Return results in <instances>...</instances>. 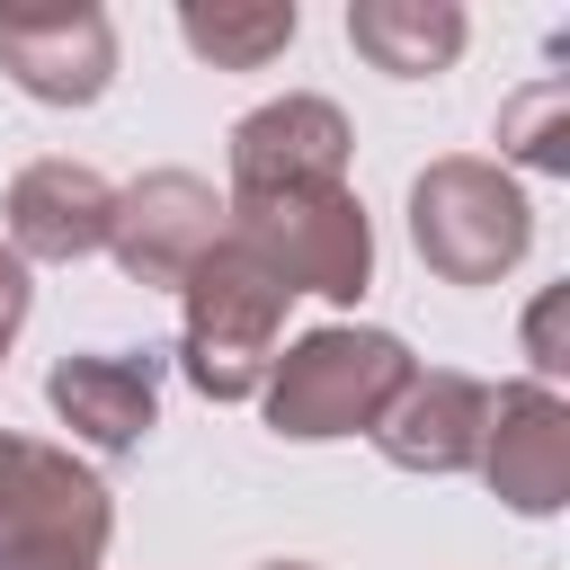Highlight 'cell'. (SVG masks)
<instances>
[{
	"label": "cell",
	"mask_w": 570,
	"mask_h": 570,
	"mask_svg": "<svg viewBox=\"0 0 570 570\" xmlns=\"http://www.w3.org/2000/svg\"><path fill=\"white\" fill-rule=\"evenodd\" d=\"M410 347L392 330H356V321H330V330H303L276 365H267V428L285 445H330V436H374V419L401 401L410 383Z\"/></svg>",
	"instance_id": "6da1fadb"
},
{
	"label": "cell",
	"mask_w": 570,
	"mask_h": 570,
	"mask_svg": "<svg viewBox=\"0 0 570 570\" xmlns=\"http://www.w3.org/2000/svg\"><path fill=\"white\" fill-rule=\"evenodd\" d=\"M285 285L223 232L196 276L178 285V374L205 392V401H249L276 365V338H285Z\"/></svg>",
	"instance_id": "7a4b0ae2"
},
{
	"label": "cell",
	"mask_w": 570,
	"mask_h": 570,
	"mask_svg": "<svg viewBox=\"0 0 570 570\" xmlns=\"http://www.w3.org/2000/svg\"><path fill=\"white\" fill-rule=\"evenodd\" d=\"M223 232L285 285L321 303H356L374 285V223L347 178L330 187H267V196H223Z\"/></svg>",
	"instance_id": "3957f363"
},
{
	"label": "cell",
	"mask_w": 570,
	"mask_h": 570,
	"mask_svg": "<svg viewBox=\"0 0 570 570\" xmlns=\"http://www.w3.org/2000/svg\"><path fill=\"white\" fill-rule=\"evenodd\" d=\"M534 240V205L499 160L445 151L410 178V249L445 285H499Z\"/></svg>",
	"instance_id": "277c9868"
},
{
	"label": "cell",
	"mask_w": 570,
	"mask_h": 570,
	"mask_svg": "<svg viewBox=\"0 0 570 570\" xmlns=\"http://www.w3.org/2000/svg\"><path fill=\"white\" fill-rule=\"evenodd\" d=\"M0 71L36 107H89L116 80V27L89 0H9L0 9Z\"/></svg>",
	"instance_id": "5b68a950"
},
{
	"label": "cell",
	"mask_w": 570,
	"mask_h": 570,
	"mask_svg": "<svg viewBox=\"0 0 570 570\" xmlns=\"http://www.w3.org/2000/svg\"><path fill=\"white\" fill-rule=\"evenodd\" d=\"M116 534V499L89 463H71V445H36L0 428V552L27 543H89L107 552Z\"/></svg>",
	"instance_id": "8992f818"
},
{
	"label": "cell",
	"mask_w": 570,
	"mask_h": 570,
	"mask_svg": "<svg viewBox=\"0 0 570 570\" xmlns=\"http://www.w3.org/2000/svg\"><path fill=\"white\" fill-rule=\"evenodd\" d=\"M214 240H223V196H214V178H196V169H151V178H134V187H116L107 249H116V267H125L134 285L178 294Z\"/></svg>",
	"instance_id": "52a82bcc"
},
{
	"label": "cell",
	"mask_w": 570,
	"mask_h": 570,
	"mask_svg": "<svg viewBox=\"0 0 570 570\" xmlns=\"http://www.w3.org/2000/svg\"><path fill=\"white\" fill-rule=\"evenodd\" d=\"M472 472L499 490V508L552 517V508L570 499V401H561L552 383H499Z\"/></svg>",
	"instance_id": "ba28073f"
},
{
	"label": "cell",
	"mask_w": 570,
	"mask_h": 570,
	"mask_svg": "<svg viewBox=\"0 0 570 570\" xmlns=\"http://www.w3.org/2000/svg\"><path fill=\"white\" fill-rule=\"evenodd\" d=\"M347 151H356L347 116L330 98H312V89H285V98H267V107H249L232 125L223 160H232V196H267V187H330V178H347Z\"/></svg>",
	"instance_id": "9c48e42d"
},
{
	"label": "cell",
	"mask_w": 570,
	"mask_h": 570,
	"mask_svg": "<svg viewBox=\"0 0 570 570\" xmlns=\"http://www.w3.org/2000/svg\"><path fill=\"white\" fill-rule=\"evenodd\" d=\"M45 401L80 445L134 454L160 428V356L151 347H71V356H53Z\"/></svg>",
	"instance_id": "30bf717a"
},
{
	"label": "cell",
	"mask_w": 570,
	"mask_h": 570,
	"mask_svg": "<svg viewBox=\"0 0 570 570\" xmlns=\"http://www.w3.org/2000/svg\"><path fill=\"white\" fill-rule=\"evenodd\" d=\"M481 428H490V383L436 365V374H410V383H401V401L374 419V445H383L392 472L454 481V472L481 463Z\"/></svg>",
	"instance_id": "8fae6325"
},
{
	"label": "cell",
	"mask_w": 570,
	"mask_h": 570,
	"mask_svg": "<svg viewBox=\"0 0 570 570\" xmlns=\"http://www.w3.org/2000/svg\"><path fill=\"white\" fill-rule=\"evenodd\" d=\"M0 223H9V249L18 258H45V267H71L89 249H107V223H116V187L89 169V160H27L0 196Z\"/></svg>",
	"instance_id": "7c38bea8"
},
{
	"label": "cell",
	"mask_w": 570,
	"mask_h": 570,
	"mask_svg": "<svg viewBox=\"0 0 570 570\" xmlns=\"http://www.w3.org/2000/svg\"><path fill=\"white\" fill-rule=\"evenodd\" d=\"M463 9L454 0H356L347 9V45L374 62V71H392V80H428V71H445L454 53H463Z\"/></svg>",
	"instance_id": "4fadbf2b"
},
{
	"label": "cell",
	"mask_w": 570,
	"mask_h": 570,
	"mask_svg": "<svg viewBox=\"0 0 570 570\" xmlns=\"http://www.w3.org/2000/svg\"><path fill=\"white\" fill-rule=\"evenodd\" d=\"M294 0H187L178 9V36H187V53L196 62H214V71H267L285 45H294Z\"/></svg>",
	"instance_id": "5bb4252c"
},
{
	"label": "cell",
	"mask_w": 570,
	"mask_h": 570,
	"mask_svg": "<svg viewBox=\"0 0 570 570\" xmlns=\"http://www.w3.org/2000/svg\"><path fill=\"white\" fill-rule=\"evenodd\" d=\"M499 160L543 169V178H570V80H561V71L525 80V89L499 107Z\"/></svg>",
	"instance_id": "9a60e30c"
},
{
	"label": "cell",
	"mask_w": 570,
	"mask_h": 570,
	"mask_svg": "<svg viewBox=\"0 0 570 570\" xmlns=\"http://www.w3.org/2000/svg\"><path fill=\"white\" fill-rule=\"evenodd\" d=\"M561 303H570V294H561V285H543V294H534V312H525V356H534V383H552V374L570 365V356H561Z\"/></svg>",
	"instance_id": "2e32d148"
},
{
	"label": "cell",
	"mask_w": 570,
	"mask_h": 570,
	"mask_svg": "<svg viewBox=\"0 0 570 570\" xmlns=\"http://www.w3.org/2000/svg\"><path fill=\"white\" fill-rule=\"evenodd\" d=\"M27 303H36V285H27V258L0 240V356H9V338L27 330Z\"/></svg>",
	"instance_id": "e0dca14e"
},
{
	"label": "cell",
	"mask_w": 570,
	"mask_h": 570,
	"mask_svg": "<svg viewBox=\"0 0 570 570\" xmlns=\"http://www.w3.org/2000/svg\"><path fill=\"white\" fill-rule=\"evenodd\" d=\"M107 552L89 543H27V552H0V570H98Z\"/></svg>",
	"instance_id": "ac0fdd59"
},
{
	"label": "cell",
	"mask_w": 570,
	"mask_h": 570,
	"mask_svg": "<svg viewBox=\"0 0 570 570\" xmlns=\"http://www.w3.org/2000/svg\"><path fill=\"white\" fill-rule=\"evenodd\" d=\"M258 570H312V561H258Z\"/></svg>",
	"instance_id": "d6986e66"
}]
</instances>
